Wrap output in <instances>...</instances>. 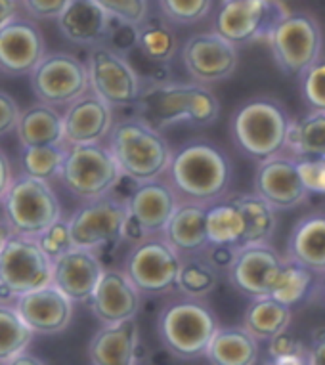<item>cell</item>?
<instances>
[{"label": "cell", "mask_w": 325, "mask_h": 365, "mask_svg": "<svg viewBox=\"0 0 325 365\" xmlns=\"http://www.w3.org/2000/svg\"><path fill=\"white\" fill-rule=\"evenodd\" d=\"M167 176L180 201L211 205L229 192L234 167L220 145L192 140L172 150Z\"/></svg>", "instance_id": "obj_1"}, {"label": "cell", "mask_w": 325, "mask_h": 365, "mask_svg": "<svg viewBox=\"0 0 325 365\" xmlns=\"http://www.w3.org/2000/svg\"><path fill=\"white\" fill-rule=\"evenodd\" d=\"M136 117L155 130L175 125L211 126L220 115V102L209 86L197 83H162L142 86Z\"/></svg>", "instance_id": "obj_2"}, {"label": "cell", "mask_w": 325, "mask_h": 365, "mask_svg": "<svg viewBox=\"0 0 325 365\" xmlns=\"http://www.w3.org/2000/svg\"><path fill=\"white\" fill-rule=\"evenodd\" d=\"M277 212L257 193H226L207 205V237L215 245L234 249L270 243Z\"/></svg>", "instance_id": "obj_3"}, {"label": "cell", "mask_w": 325, "mask_h": 365, "mask_svg": "<svg viewBox=\"0 0 325 365\" xmlns=\"http://www.w3.org/2000/svg\"><path fill=\"white\" fill-rule=\"evenodd\" d=\"M108 150L120 174L136 182L162 178L172 157V148L162 132L136 115L115 120L108 134Z\"/></svg>", "instance_id": "obj_4"}, {"label": "cell", "mask_w": 325, "mask_h": 365, "mask_svg": "<svg viewBox=\"0 0 325 365\" xmlns=\"http://www.w3.org/2000/svg\"><path fill=\"white\" fill-rule=\"evenodd\" d=\"M293 117L279 100L257 96L243 102L229 120L235 148L260 163L285 151Z\"/></svg>", "instance_id": "obj_5"}, {"label": "cell", "mask_w": 325, "mask_h": 365, "mask_svg": "<svg viewBox=\"0 0 325 365\" xmlns=\"http://www.w3.org/2000/svg\"><path fill=\"white\" fill-rule=\"evenodd\" d=\"M217 314L205 300L176 299L165 306L157 317V333L165 350L178 359H197L217 333Z\"/></svg>", "instance_id": "obj_6"}, {"label": "cell", "mask_w": 325, "mask_h": 365, "mask_svg": "<svg viewBox=\"0 0 325 365\" xmlns=\"http://www.w3.org/2000/svg\"><path fill=\"white\" fill-rule=\"evenodd\" d=\"M2 215L10 235L31 237L43 234L61 218L60 199L50 184L29 176H14L2 197Z\"/></svg>", "instance_id": "obj_7"}, {"label": "cell", "mask_w": 325, "mask_h": 365, "mask_svg": "<svg viewBox=\"0 0 325 365\" xmlns=\"http://www.w3.org/2000/svg\"><path fill=\"white\" fill-rule=\"evenodd\" d=\"M268 46L277 67L289 77H301L321 58V27L306 12H287L268 35Z\"/></svg>", "instance_id": "obj_8"}, {"label": "cell", "mask_w": 325, "mask_h": 365, "mask_svg": "<svg viewBox=\"0 0 325 365\" xmlns=\"http://www.w3.org/2000/svg\"><path fill=\"white\" fill-rule=\"evenodd\" d=\"M120 170L109 153L108 145H67L60 182L73 197L94 201L105 197L119 180Z\"/></svg>", "instance_id": "obj_9"}, {"label": "cell", "mask_w": 325, "mask_h": 365, "mask_svg": "<svg viewBox=\"0 0 325 365\" xmlns=\"http://www.w3.org/2000/svg\"><path fill=\"white\" fill-rule=\"evenodd\" d=\"M52 283V262L35 240L10 235L0 251V304H14L24 294Z\"/></svg>", "instance_id": "obj_10"}, {"label": "cell", "mask_w": 325, "mask_h": 365, "mask_svg": "<svg viewBox=\"0 0 325 365\" xmlns=\"http://www.w3.org/2000/svg\"><path fill=\"white\" fill-rule=\"evenodd\" d=\"M182 257L162 235H153L130 247L123 272L140 294H165L175 289Z\"/></svg>", "instance_id": "obj_11"}, {"label": "cell", "mask_w": 325, "mask_h": 365, "mask_svg": "<svg viewBox=\"0 0 325 365\" xmlns=\"http://www.w3.org/2000/svg\"><path fill=\"white\" fill-rule=\"evenodd\" d=\"M178 203L180 199L169 180L155 178L140 182L125 201L127 218L123 227V241L134 245L153 235H161Z\"/></svg>", "instance_id": "obj_12"}, {"label": "cell", "mask_w": 325, "mask_h": 365, "mask_svg": "<svg viewBox=\"0 0 325 365\" xmlns=\"http://www.w3.org/2000/svg\"><path fill=\"white\" fill-rule=\"evenodd\" d=\"M287 14L277 0H220L215 14V33L243 46L257 41H266L270 31Z\"/></svg>", "instance_id": "obj_13"}, {"label": "cell", "mask_w": 325, "mask_h": 365, "mask_svg": "<svg viewBox=\"0 0 325 365\" xmlns=\"http://www.w3.org/2000/svg\"><path fill=\"white\" fill-rule=\"evenodd\" d=\"M85 66L91 92L108 103L109 108L128 109L136 106L142 83L127 58L115 54L105 46H96L86 56Z\"/></svg>", "instance_id": "obj_14"}, {"label": "cell", "mask_w": 325, "mask_h": 365, "mask_svg": "<svg viewBox=\"0 0 325 365\" xmlns=\"http://www.w3.org/2000/svg\"><path fill=\"white\" fill-rule=\"evenodd\" d=\"M31 88L38 103L69 106L91 90L85 61L67 52L46 54L31 71Z\"/></svg>", "instance_id": "obj_15"}, {"label": "cell", "mask_w": 325, "mask_h": 365, "mask_svg": "<svg viewBox=\"0 0 325 365\" xmlns=\"http://www.w3.org/2000/svg\"><path fill=\"white\" fill-rule=\"evenodd\" d=\"M127 209L111 195L86 201L67 220L73 247L96 252L123 243Z\"/></svg>", "instance_id": "obj_16"}, {"label": "cell", "mask_w": 325, "mask_h": 365, "mask_svg": "<svg viewBox=\"0 0 325 365\" xmlns=\"http://www.w3.org/2000/svg\"><path fill=\"white\" fill-rule=\"evenodd\" d=\"M182 63L197 84H215L229 78L237 69L239 52L215 31L197 33L182 44Z\"/></svg>", "instance_id": "obj_17"}, {"label": "cell", "mask_w": 325, "mask_h": 365, "mask_svg": "<svg viewBox=\"0 0 325 365\" xmlns=\"http://www.w3.org/2000/svg\"><path fill=\"white\" fill-rule=\"evenodd\" d=\"M285 266V255L270 243L237 249L235 260L228 269V279L235 291L249 299L272 297Z\"/></svg>", "instance_id": "obj_18"}, {"label": "cell", "mask_w": 325, "mask_h": 365, "mask_svg": "<svg viewBox=\"0 0 325 365\" xmlns=\"http://www.w3.org/2000/svg\"><path fill=\"white\" fill-rule=\"evenodd\" d=\"M253 187L262 201L276 210H291L301 207L308 199L296 170V159L289 153H279L260 161L254 170Z\"/></svg>", "instance_id": "obj_19"}, {"label": "cell", "mask_w": 325, "mask_h": 365, "mask_svg": "<svg viewBox=\"0 0 325 365\" xmlns=\"http://www.w3.org/2000/svg\"><path fill=\"white\" fill-rule=\"evenodd\" d=\"M44 56L46 42L35 21L16 18L0 29V71L8 77L31 75Z\"/></svg>", "instance_id": "obj_20"}, {"label": "cell", "mask_w": 325, "mask_h": 365, "mask_svg": "<svg viewBox=\"0 0 325 365\" xmlns=\"http://www.w3.org/2000/svg\"><path fill=\"white\" fill-rule=\"evenodd\" d=\"M61 119L66 145L102 144L115 123L113 109L91 90L69 103Z\"/></svg>", "instance_id": "obj_21"}, {"label": "cell", "mask_w": 325, "mask_h": 365, "mask_svg": "<svg viewBox=\"0 0 325 365\" xmlns=\"http://www.w3.org/2000/svg\"><path fill=\"white\" fill-rule=\"evenodd\" d=\"M14 306L35 335H56L71 324L73 302L52 283L19 297Z\"/></svg>", "instance_id": "obj_22"}, {"label": "cell", "mask_w": 325, "mask_h": 365, "mask_svg": "<svg viewBox=\"0 0 325 365\" xmlns=\"http://www.w3.org/2000/svg\"><path fill=\"white\" fill-rule=\"evenodd\" d=\"M142 294L123 269H103L102 279L88 299L92 314L103 325H115L134 319L140 312Z\"/></svg>", "instance_id": "obj_23"}, {"label": "cell", "mask_w": 325, "mask_h": 365, "mask_svg": "<svg viewBox=\"0 0 325 365\" xmlns=\"http://www.w3.org/2000/svg\"><path fill=\"white\" fill-rule=\"evenodd\" d=\"M103 269L96 252L73 247L52 262V285L60 289L73 304L88 302L102 279Z\"/></svg>", "instance_id": "obj_24"}, {"label": "cell", "mask_w": 325, "mask_h": 365, "mask_svg": "<svg viewBox=\"0 0 325 365\" xmlns=\"http://www.w3.org/2000/svg\"><path fill=\"white\" fill-rule=\"evenodd\" d=\"M92 365H142L148 359L136 319L103 325L88 344Z\"/></svg>", "instance_id": "obj_25"}, {"label": "cell", "mask_w": 325, "mask_h": 365, "mask_svg": "<svg viewBox=\"0 0 325 365\" xmlns=\"http://www.w3.org/2000/svg\"><path fill=\"white\" fill-rule=\"evenodd\" d=\"M161 235L182 258L201 255L209 247L207 205L180 201Z\"/></svg>", "instance_id": "obj_26"}, {"label": "cell", "mask_w": 325, "mask_h": 365, "mask_svg": "<svg viewBox=\"0 0 325 365\" xmlns=\"http://www.w3.org/2000/svg\"><path fill=\"white\" fill-rule=\"evenodd\" d=\"M58 25L61 35L69 42L77 46L96 48L105 44L109 16L92 0H71L60 14Z\"/></svg>", "instance_id": "obj_27"}, {"label": "cell", "mask_w": 325, "mask_h": 365, "mask_svg": "<svg viewBox=\"0 0 325 365\" xmlns=\"http://www.w3.org/2000/svg\"><path fill=\"white\" fill-rule=\"evenodd\" d=\"M285 258L316 276L325 274V212H312L302 216L291 230Z\"/></svg>", "instance_id": "obj_28"}, {"label": "cell", "mask_w": 325, "mask_h": 365, "mask_svg": "<svg viewBox=\"0 0 325 365\" xmlns=\"http://www.w3.org/2000/svg\"><path fill=\"white\" fill-rule=\"evenodd\" d=\"M259 356V341L243 325L218 327L205 350L211 365H257Z\"/></svg>", "instance_id": "obj_29"}, {"label": "cell", "mask_w": 325, "mask_h": 365, "mask_svg": "<svg viewBox=\"0 0 325 365\" xmlns=\"http://www.w3.org/2000/svg\"><path fill=\"white\" fill-rule=\"evenodd\" d=\"M16 134L21 148H44L66 145L63 142V119L52 106L36 103L19 113Z\"/></svg>", "instance_id": "obj_30"}, {"label": "cell", "mask_w": 325, "mask_h": 365, "mask_svg": "<svg viewBox=\"0 0 325 365\" xmlns=\"http://www.w3.org/2000/svg\"><path fill=\"white\" fill-rule=\"evenodd\" d=\"M178 41L170 21L162 14H148L138 24L136 52L151 63H169L176 54Z\"/></svg>", "instance_id": "obj_31"}, {"label": "cell", "mask_w": 325, "mask_h": 365, "mask_svg": "<svg viewBox=\"0 0 325 365\" xmlns=\"http://www.w3.org/2000/svg\"><path fill=\"white\" fill-rule=\"evenodd\" d=\"M293 310L272 297L253 299L243 314V327L257 339V341H270L289 329Z\"/></svg>", "instance_id": "obj_32"}, {"label": "cell", "mask_w": 325, "mask_h": 365, "mask_svg": "<svg viewBox=\"0 0 325 365\" xmlns=\"http://www.w3.org/2000/svg\"><path fill=\"white\" fill-rule=\"evenodd\" d=\"M285 153L295 159H325V111L293 119Z\"/></svg>", "instance_id": "obj_33"}, {"label": "cell", "mask_w": 325, "mask_h": 365, "mask_svg": "<svg viewBox=\"0 0 325 365\" xmlns=\"http://www.w3.org/2000/svg\"><path fill=\"white\" fill-rule=\"evenodd\" d=\"M319 276H316L310 269L302 268L301 264H295L289 258H285V266L282 269V276L277 279V285L272 293V299L282 302L287 308L304 304L314 294L318 293Z\"/></svg>", "instance_id": "obj_34"}, {"label": "cell", "mask_w": 325, "mask_h": 365, "mask_svg": "<svg viewBox=\"0 0 325 365\" xmlns=\"http://www.w3.org/2000/svg\"><path fill=\"white\" fill-rule=\"evenodd\" d=\"M218 277L220 274L201 255L186 257L182 258L175 289L186 299L203 300L217 289Z\"/></svg>", "instance_id": "obj_35"}, {"label": "cell", "mask_w": 325, "mask_h": 365, "mask_svg": "<svg viewBox=\"0 0 325 365\" xmlns=\"http://www.w3.org/2000/svg\"><path fill=\"white\" fill-rule=\"evenodd\" d=\"M35 333L25 325L14 304H0V365L24 354Z\"/></svg>", "instance_id": "obj_36"}, {"label": "cell", "mask_w": 325, "mask_h": 365, "mask_svg": "<svg viewBox=\"0 0 325 365\" xmlns=\"http://www.w3.org/2000/svg\"><path fill=\"white\" fill-rule=\"evenodd\" d=\"M67 145H44V148H21L19 167L29 178L43 180L46 184L60 178L61 165Z\"/></svg>", "instance_id": "obj_37"}, {"label": "cell", "mask_w": 325, "mask_h": 365, "mask_svg": "<svg viewBox=\"0 0 325 365\" xmlns=\"http://www.w3.org/2000/svg\"><path fill=\"white\" fill-rule=\"evenodd\" d=\"M161 14L172 24L193 25L205 19L215 0H157Z\"/></svg>", "instance_id": "obj_38"}, {"label": "cell", "mask_w": 325, "mask_h": 365, "mask_svg": "<svg viewBox=\"0 0 325 365\" xmlns=\"http://www.w3.org/2000/svg\"><path fill=\"white\" fill-rule=\"evenodd\" d=\"M38 249L44 252V257L48 258L50 262H54L61 255H66L67 251L73 249L71 234H69V224L67 220L60 218L56 220L52 226L44 230L43 234H38L35 237Z\"/></svg>", "instance_id": "obj_39"}, {"label": "cell", "mask_w": 325, "mask_h": 365, "mask_svg": "<svg viewBox=\"0 0 325 365\" xmlns=\"http://www.w3.org/2000/svg\"><path fill=\"white\" fill-rule=\"evenodd\" d=\"M302 100L312 111H325V58L301 75Z\"/></svg>", "instance_id": "obj_40"}, {"label": "cell", "mask_w": 325, "mask_h": 365, "mask_svg": "<svg viewBox=\"0 0 325 365\" xmlns=\"http://www.w3.org/2000/svg\"><path fill=\"white\" fill-rule=\"evenodd\" d=\"M138 42V25L127 24L123 19L109 18L108 38H105V48H109L115 54L128 58L136 50Z\"/></svg>", "instance_id": "obj_41"}, {"label": "cell", "mask_w": 325, "mask_h": 365, "mask_svg": "<svg viewBox=\"0 0 325 365\" xmlns=\"http://www.w3.org/2000/svg\"><path fill=\"white\" fill-rule=\"evenodd\" d=\"M109 18H117L127 24L138 25L150 14L148 0H92Z\"/></svg>", "instance_id": "obj_42"}, {"label": "cell", "mask_w": 325, "mask_h": 365, "mask_svg": "<svg viewBox=\"0 0 325 365\" xmlns=\"http://www.w3.org/2000/svg\"><path fill=\"white\" fill-rule=\"evenodd\" d=\"M296 170L308 195H325V159H296Z\"/></svg>", "instance_id": "obj_43"}, {"label": "cell", "mask_w": 325, "mask_h": 365, "mask_svg": "<svg viewBox=\"0 0 325 365\" xmlns=\"http://www.w3.org/2000/svg\"><path fill=\"white\" fill-rule=\"evenodd\" d=\"M71 0H21L25 12L35 19H58Z\"/></svg>", "instance_id": "obj_44"}, {"label": "cell", "mask_w": 325, "mask_h": 365, "mask_svg": "<svg viewBox=\"0 0 325 365\" xmlns=\"http://www.w3.org/2000/svg\"><path fill=\"white\" fill-rule=\"evenodd\" d=\"M235 255H237V249H234V247L215 245V243H209L205 251L201 252V257L205 258L218 274H228V269L232 268L235 260Z\"/></svg>", "instance_id": "obj_45"}, {"label": "cell", "mask_w": 325, "mask_h": 365, "mask_svg": "<svg viewBox=\"0 0 325 365\" xmlns=\"http://www.w3.org/2000/svg\"><path fill=\"white\" fill-rule=\"evenodd\" d=\"M21 109L10 94L0 90V138L16 130Z\"/></svg>", "instance_id": "obj_46"}, {"label": "cell", "mask_w": 325, "mask_h": 365, "mask_svg": "<svg viewBox=\"0 0 325 365\" xmlns=\"http://www.w3.org/2000/svg\"><path fill=\"white\" fill-rule=\"evenodd\" d=\"M306 350V346L302 344L296 336L289 335L287 331H283L282 335L274 336L268 341V358H282V356H289V354H296Z\"/></svg>", "instance_id": "obj_47"}, {"label": "cell", "mask_w": 325, "mask_h": 365, "mask_svg": "<svg viewBox=\"0 0 325 365\" xmlns=\"http://www.w3.org/2000/svg\"><path fill=\"white\" fill-rule=\"evenodd\" d=\"M14 180V173H12V163L8 159V155L4 151L0 150V201L4 197V193L10 187Z\"/></svg>", "instance_id": "obj_48"}, {"label": "cell", "mask_w": 325, "mask_h": 365, "mask_svg": "<svg viewBox=\"0 0 325 365\" xmlns=\"http://www.w3.org/2000/svg\"><path fill=\"white\" fill-rule=\"evenodd\" d=\"M308 364L325 365V333L314 339L312 346L308 348Z\"/></svg>", "instance_id": "obj_49"}, {"label": "cell", "mask_w": 325, "mask_h": 365, "mask_svg": "<svg viewBox=\"0 0 325 365\" xmlns=\"http://www.w3.org/2000/svg\"><path fill=\"white\" fill-rule=\"evenodd\" d=\"M264 365H310L308 364V348L302 352L282 356V358H268Z\"/></svg>", "instance_id": "obj_50"}, {"label": "cell", "mask_w": 325, "mask_h": 365, "mask_svg": "<svg viewBox=\"0 0 325 365\" xmlns=\"http://www.w3.org/2000/svg\"><path fill=\"white\" fill-rule=\"evenodd\" d=\"M18 18V0H0V29Z\"/></svg>", "instance_id": "obj_51"}, {"label": "cell", "mask_w": 325, "mask_h": 365, "mask_svg": "<svg viewBox=\"0 0 325 365\" xmlns=\"http://www.w3.org/2000/svg\"><path fill=\"white\" fill-rule=\"evenodd\" d=\"M4 365H46L43 361V359H38L36 356H33V354H19V356H16L14 359H10V361H6Z\"/></svg>", "instance_id": "obj_52"}, {"label": "cell", "mask_w": 325, "mask_h": 365, "mask_svg": "<svg viewBox=\"0 0 325 365\" xmlns=\"http://www.w3.org/2000/svg\"><path fill=\"white\" fill-rule=\"evenodd\" d=\"M8 237H10V232H8L6 224H4V220H0V251H2V247L6 245Z\"/></svg>", "instance_id": "obj_53"}, {"label": "cell", "mask_w": 325, "mask_h": 365, "mask_svg": "<svg viewBox=\"0 0 325 365\" xmlns=\"http://www.w3.org/2000/svg\"><path fill=\"white\" fill-rule=\"evenodd\" d=\"M318 291H321V294H324V299H325V274H324V276H319Z\"/></svg>", "instance_id": "obj_54"}, {"label": "cell", "mask_w": 325, "mask_h": 365, "mask_svg": "<svg viewBox=\"0 0 325 365\" xmlns=\"http://www.w3.org/2000/svg\"><path fill=\"white\" fill-rule=\"evenodd\" d=\"M142 365H153V364H150V361H148V359H145V361H144V364H142Z\"/></svg>", "instance_id": "obj_55"}, {"label": "cell", "mask_w": 325, "mask_h": 365, "mask_svg": "<svg viewBox=\"0 0 325 365\" xmlns=\"http://www.w3.org/2000/svg\"><path fill=\"white\" fill-rule=\"evenodd\" d=\"M277 2H282V0H277Z\"/></svg>", "instance_id": "obj_56"}]
</instances>
